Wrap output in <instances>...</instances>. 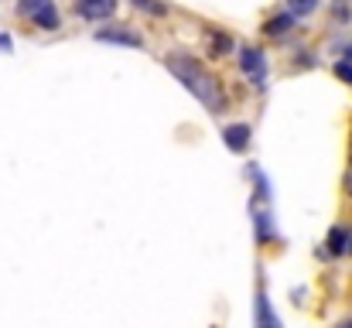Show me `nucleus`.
<instances>
[{
  "label": "nucleus",
  "mask_w": 352,
  "mask_h": 328,
  "mask_svg": "<svg viewBox=\"0 0 352 328\" xmlns=\"http://www.w3.org/2000/svg\"><path fill=\"white\" fill-rule=\"evenodd\" d=\"M164 69H168L202 107L209 109L212 116H223V113L230 109V96L223 93V83L206 69V62H199V58H192V55H182V52H171V55H164Z\"/></svg>",
  "instance_id": "obj_1"
},
{
  "label": "nucleus",
  "mask_w": 352,
  "mask_h": 328,
  "mask_svg": "<svg viewBox=\"0 0 352 328\" xmlns=\"http://www.w3.org/2000/svg\"><path fill=\"white\" fill-rule=\"evenodd\" d=\"M236 62H239V72H243L256 89L267 86V55H263L256 45H239V48H236Z\"/></svg>",
  "instance_id": "obj_2"
},
{
  "label": "nucleus",
  "mask_w": 352,
  "mask_h": 328,
  "mask_svg": "<svg viewBox=\"0 0 352 328\" xmlns=\"http://www.w3.org/2000/svg\"><path fill=\"white\" fill-rule=\"evenodd\" d=\"M93 38L103 41V45H120V48H144V34L133 31L130 24H110L107 21L103 28L93 31Z\"/></svg>",
  "instance_id": "obj_3"
},
{
  "label": "nucleus",
  "mask_w": 352,
  "mask_h": 328,
  "mask_svg": "<svg viewBox=\"0 0 352 328\" xmlns=\"http://www.w3.org/2000/svg\"><path fill=\"white\" fill-rule=\"evenodd\" d=\"M72 10L79 21H89V24H107L113 21L120 10V0H72Z\"/></svg>",
  "instance_id": "obj_4"
},
{
  "label": "nucleus",
  "mask_w": 352,
  "mask_h": 328,
  "mask_svg": "<svg viewBox=\"0 0 352 328\" xmlns=\"http://www.w3.org/2000/svg\"><path fill=\"white\" fill-rule=\"evenodd\" d=\"M294 28H298V17H294L291 10H277V14L263 17L260 34H263L267 41H284L287 34H294Z\"/></svg>",
  "instance_id": "obj_5"
},
{
  "label": "nucleus",
  "mask_w": 352,
  "mask_h": 328,
  "mask_svg": "<svg viewBox=\"0 0 352 328\" xmlns=\"http://www.w3.org/2000/svg\"><path fill=\"white\" fill-rule=\"evenodd\" d=\"M253 328H284L280 318L274 315V305L263 287H256V298H253Z\"/></svg>",
  "instance_id": "obj_6"
},
{
  "label": "nucleus",
  "mask_w": 352,
  "mask_h": 328,
  "mask_svg": "<svg viewBox=\"0 0 352 328\" xmlns=\"http://www.w3.org/2000/svg\"><path fill=\"white\" fill-rule=\"evenodd\" d=\"M206 52H209L212 58H226V55H233V52H236L233 34H226L223 28H212V31H206Z\"/></svg>",
  "instance_id": "obj_7"
},
{
  "label": "nucleus",
  "mask_w": 352,
  "mask_h": 328,
  "mask_svg": "<svg viewBox=\"0 0 352 328\" xmlns=\"http://www.w3.org/2000/svg\"><path fill=\"white\" fill-rule=\"evenodd\" d=\"M250 212H253V226H256V243H274L277 239V229H274L270 209H260L256 202H250Z\"/></svg>",
  "instance_id": "obj_8"
},
{
  "label": "nucleus",
  "mask_w": 352,
  "mask_h": 328,
  "mask_svg": "<svg viewBox=\"0 0 352 328\" xmlns=\"http://www.w3.org/2000/svg\"><path fill=\"white\" fill-rule=\"evenodd\" d=\"M250 123H230L226 130H223V140H226V147L233 151V154H246L250 151Z\"/></svg>",
  "instance_id": "obj_9"
},
{
  "label": "nucleus",
  "mask_w": 352,
  "mask_h": 328,
  "mask_svg": "<svg viewBox=\"0 0 352 328\" xmlns=\"http://www.w3.org/2000/svg\"><path fill=\"white\" fill-rule=\"evenodd\" d=\"M38 31H58L62 28V14H58V7H55V0H48L45 7H38L31 17H28Z\"/></svg>",
  "instance_id": "obj_10"
},
{
  "label": "nucleus",
  "mask_w": 352,
  "mask_h": 328,
  "mask_svg": "<svg viewBox=\"0 0 352 328\" xmlns=\"http://www.w3.org/2000/svg\"><path fill=\"white\" fill-rule=\"evenodd\" d=\"M325 246H329V256H346L349 253V229L346 226H332Z\"/></svg>",
  "instance_id": "obj_11"
},
{
  "label": "nucleus",
  "mask_w": 352,
  "mask_h": 328,
  "mask_svg": "<svg viewBox=\"0 0 352 328\" xmlns=\"http://www.w3.org/2000/svg\"><path fill=\"white\" fill-rule=\"evenodd\" d=\"M322 7V0H284V10H291L298 21H305V17H311L315 10Z\"/></svg>",
  "instance_id": "obj_12"
},
{
  "label": "nucleus",
  "mask_w": 352,
  "mask_h": 328,
  "mask_svg": "<svg viewBox=\"0 0 352 328\" xmlns=\"http://www.w3.org/2000/svg\"><path fill=\"white\" fill-rule=\"evenodd\" d=\"M130 7L140 10V14H147V17H164L168 14V3L164 0H130Z\"/></svg>",
  "instance_id": "obj_13"
},
{
  "label": "nucleus",
  "mask_w": 352,
  "mask_h": 328,
  "mask_svg": "<svg viewBox=\"0 0 352 328\" xmlns=\"http://www.w3.org/2000/svg\"><path fill=\"white\" fill-rule=\"evenodd\" d=\"M332 24H336V28H349L352 24V3H342V0L332 3Z\"/></svg>",
  "instance_id": "obj_14"
},
{
  "label": "nucleus",
  "mask_w": 352,
  "mask_h": 328,
  "mask_svg": "<svg viewBox=\"0 0 352 328\" xmlns=\"http://www.w3.org/2000/svg\"><path fill=\"white\" fill-rule=\"evenodd\" d=\"M332 72H336V79H339V83H349L352 86V62L349 58H339V62L332 65Z\"/></svg>",
  "instance_id": "obj_15"
},
{
  "label": "nucleus",
  "mask_w": 352,
  "mask_h": 328,
  "mask_svg": "<svg viewBox=\"0 0 352 328\" xmlns=\"http://www.w3.org/2000/svg\"><path fill=\"white\" fill-rule=\"evenodd\" d=\"M45 3H48V0H17V14H21V17H31V14H34L38 7H45Z\"/></svg>",
  "instance_id": "obj_16"
},
{
  "label": "nucleus",
  "mask_w": 352,
  "mask_h": 328,
  "mask_svg": "<svg viewBox=\"0 0 352 328\" xmlns=\"http://www.w3.org/2000/svg\"><path fill=\"white\" fill-rule=\"evenodd\" d=\"M0 52H3V55H10V52H14V38H10L7 31H0Z\"/></svg>",
  "instance_id": "obj_17"
},
{
  "label": "nucleus",
  "mask_w": 352,
  "mask_h": 328,
  "mask_svg": "<svg viewBox=\"0 0 352 328\" xmlns=\"http://www.w3.org/2000/svg\"><path fill=\"white\" fill-rule=\"evenodd\" d=\"M336 328H352V318H342V322H339Z\"/></svg>",
  "instance_id": "obj_18"
},
{
  "label": "nucleus",
  "mask_w": 352,
  "mask_h": 328,
  "mask_svg": "<svg viewBox=\"0 0 352 328\" xmlns=\"http://www.w3.org/2000/svg\"><path fill=\"white\" fill-rule=\"evenodd\" d=\"M349 253H352V229H349Z\"/></svg>",
  "instance_id": "obj_19"
},
{
  "label": "nucleus",
  "mask_w": 352,
  "mask_h": 328,
  "mask_svg": "<svg viewBox=\"0 0 352 328\" xmlns=\"http://www.w3.org/2000/svg\"><path fill=\"white\" fill-rule=\"evenodd\" d=\"M342 3H352V0H342Z\"/></svg>",
  "instance_id": "obj_20"
},
{
  "label": "nucleus",
  "mask_w": 352,
  "mask_h": 328,
  "mask_svg": "<svg viewBox=\"0 0 352 328\" xmlns=\"http://www.w3.org/2000/svg\"><path fill=\"white\" fill-rule=\"evenodd\" d=\"M212 328H216V325H212Z\"/></svg>",
  "instance_id": "obj_21"
}]
</instances>
